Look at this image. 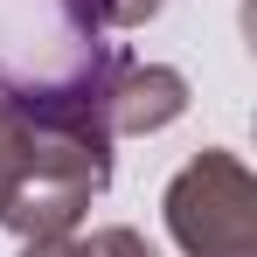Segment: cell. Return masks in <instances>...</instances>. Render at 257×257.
I'll return each mask as SVG.
<instances>
[{"mask_svg":"<svg viewBox=\"0 0 257 257\" xmlns=\"http://www.w3.org/2000/svg\"><path fill=\"white\" fill-rule=\"evenodd\" d=\"M97 63H104V49H90L77 77L21 90V160L0 195V229L21 243L70 236L84 209L111 188V132L97 111Z\"/></svg>","mask_w":257,"mask_h":257,"instance_id":"obj_1","label":"cell"},{"mask_svg":"<svg viewBox=\"0 0 257 257\" xmlns=\"http://www.w3.org/2000/svg\"><path fill=\"white\" fill-rule=\"evenodd\" d=\"M181 257H257V174L229 146H202L160 195Z\"/></svg>","mask_w":257,"mask_h":257,"instance_id":"obj_2","label":"cell"},{"mask_svg":"<svg viewBox=\"0 0 257 257\" xmlns=\"http://www.w3.org/2000/svg\"><path fill=\"white\" fill-rule=\"evenodd\" d=\"M97 111L111 139H146V132H167L188 111V77L174 63H132L118 49H104L97 63Z\"/></svg>","mask_w":257,"mask_h":257,"instance_id":"obj_3","label":"cell"},{"mask_svg":"<svg viewBox=\"0 0 257 257\" xmlns=\"http://www.w3.org/2000/svg\"><path fill=\"white\" fill-rule=\"evenodd\" d=\"M160 7L167 0H63L77 35H125V28H146Z\"/></svg>","mask_w":257,"mask_h":257,"instance_id":"obj_4","label":"cell"},{"mask_svg":"<svg viewBox=\"0 0 257 257\" xmlns=\"http://www.w3.org/2000/svg\"><path fill=\"white\" fill-rule=\"evenodd\" d=\"M14 160H21V84L0 77V195L14 181Z\"/></svg>","mask_w":257,"mask_h":257,"instance_id":"obj_5","label":"cell"},{"mask_svg":"<svg viewBox=\"0 0 257 257\" xmlns=\"http://www.w3.org/2000/svg\"><path fill=\"white\" fill-rule=\"evenodd\" d=\"M90 257H153V243L139 236V229H125V222H111V229H97V236H84Z\"/></svg>","mask_w":257,"mask_h":257,"instance_id":"obj_6","label":"cell"},{"mask_svg":"<svg viewBox=\"0 0 257 257\" xmlns=\"http://www.w3.org/2000/svg\"><path fill=\"white\" fill-rule=\"evenodd\" d=\"M21 257H90V243L70 229V236H35V243H21Z\"/></svg>","mask_w":257,"mask_h":257,"instance_id":"obj_7","label":"cell"}]
</instances>
